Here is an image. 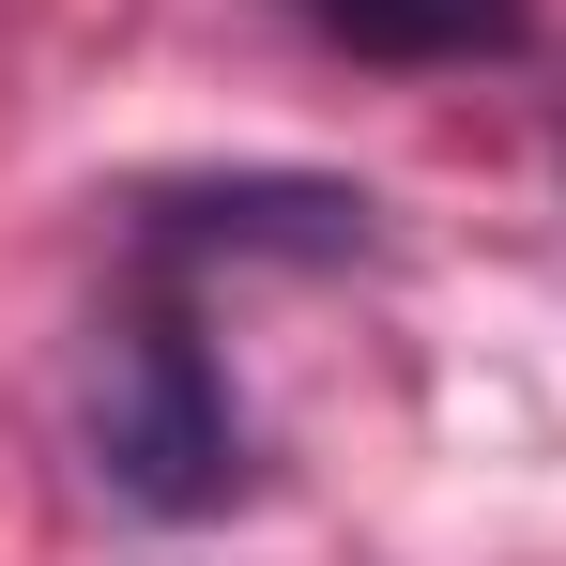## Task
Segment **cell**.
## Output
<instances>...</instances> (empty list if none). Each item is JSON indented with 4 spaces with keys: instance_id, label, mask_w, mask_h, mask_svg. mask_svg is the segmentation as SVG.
<instances>
[{
    "instance_id": "cell-2",
    "label": "cell",
    "mask_w": 566,
    "mask_h": 566,
    "mask_svg": "<svg viewBox=\"0 0 566 566\" xmlns=\"http://www.w3.org/2000/svg\"><path fill=\"white\" fill-rule=\"evenodd\" d=\"M138 245H230V261H368V185L245 169V185H154Z\"/></svg>"
},
{
    "instance_id": "cell-1",
    "label": "cell",
    "mask_w": 566,
    "mask_h": 566,
    "mask_svg": "<svg viewBox=\"0 0 566 566\" xmlns=\"http://www.w3.org/2000/svg\"><path fill=\"white\" fill-rule=\"evenodd\" d=\"M77 444H93V474L138 505V521H214V505H245V413H230V382H214V353H199L185 306H123L93 337Z\"/></svg>"
},
{
    "instance_id": "cell-3",
    "label": "cell",
    "mask_w": 566,
    "mask_h": 566,
    "mask_svg": "<svg viewBox=\"0 0 566 566\" xmlns=\"http://www.w3.org/2000/svg\"><path fill=\"white\" fill-rule=\"evenodd\" d=\"M322 46H353V62H474V46H521L536 31V0H291Z\"/></svg>"
}]
</instances>
